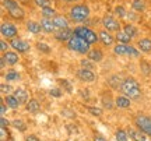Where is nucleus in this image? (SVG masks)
<instances>
[{
  "label": "nucleus",
  "instance_id": "38",
  "mask_svg": "<svg viewBox=\"0 0 151 141\" xmlns=\"http://www.w3.org/2000/svg\"><path fill=\"white\" fill-rule=\"evenodd\" d=\"M127 54L133 56V57H137L140 53H139V50H137V49H134L133 46H127Z\"/></svg>",
  "mask_w": 151,
  "mask_h": 141
},
{
  "label": "nucleus",
  "instance_id": "32",
  "mask_svg": "<svg viewBox=\"0 0 151 141\" xmlns=\"http://www.w3.org/2000/svg\"><path fill=\"white\" fill-rule=\"evenodd\" d=\"M11 125L14 126L16 129H18L20 131H25V129H27V126H25V123H24L22 120H20V119L13 120V123H11Z\"/></svg>",
  "mask_w": 151,
  "mask_h": 141
},
{
  "label": "nucleus",
  "instance_id": "8",
  "mask_svg": "<svg viewBox=\"0 0 151 141\" xmlns=\"http://www.w3.org/2000/svg\"><path fill=\"white\" fill-rule=\"evenodd\" d=\"M73 37H74V29H69V28L59 29L55 32V38L58 41H62V42H69Z\"/></svg>",
  "mask_w": 151,
  "mask_h": 141
},
{
  "label": "nucleus",
  "instance_id": "11",
  "mask_svg": "<svg viewBox=\"0 0 151 141\" xmlns=\"http://www.w3.org/2000/svg\"><path fill=\"white\" fill-rule=\"evenodd\" d=\"M77 77L80 78L81 81H86V82H92L95 80V74L92 73V70H88V69L78 70L77 71Z\"/></svg>",
  "mask_w": 151,
  "mask_h": 141
},
{
  "label": "nucleus",
  "instance_id": "28",
  "mask_svg": "<svg viewBox=\"0 0 151 141\" xmlns=\"http://www.w3.org/2000/svg\"><path fill=\"white\" fill-rule=\"evenodd\" d=\"M127 46H129V45L119 44L113 48V52H115L116 54H127Z\"/></svg>",
  "mask_w": 151,
  "mask_h": 141
},
{
  "label": "nucleus",
  "instance_id": "10",
  "mask_svg": "<svg viewBox=\"0 0 151 141\" xmlns=\"http://www.w3.org/2000/svg\"><path fill=\"white\" fill-rule=\"evenodd\" d=\"M41 27H42V31L46 34H52V32H56V29L58 27L55 25V22L52 18H46V17H43L42 20H41Z\"/></svg>",
  "mask_w": 151,
  "mask_h": 141
},
{
  "label": "nucleus",
  "instance_id": "49",
  "mask_svg": "<svg viewBox=\"0 0 151 141\" xmlns=\"http://www.w3.org/2000/svg\"><path fill=\"white\" fill-rule=\"evenodd\" d=\"M94 141H106V140H105V137H102L101 134H95V137H94Z\"/></svg>",
  "mask_w": 151,
  "mask_h": 141
},
{
  "label": "nucleus",
  "instance_id": "13",
  "mask_svg": "<svg viewBox=\"0 0 151 141\" xmlns=\"http://www.w3.org/2000/svg\"><path fill=\"white\" fill-rule=\"evenodd\" d=\"M137 46H139V49H140L141 52H144V53H150L151 52V39H148V38L140 39V41L137 42Z\"/></svg>",
  "mask_w": 151,
  "mask_h": 141
},
{
  "label": "nucleus",
  "instance_id": "1",
  "mask_svg": "<svg viewBox=\"0 0 151 141\" xmlns=\"http://www.w3.org/2000/svg\"><path fill=\"white\" fill-rule=\"evenodd\" d=\"M120 91L129 98H133V99H139L141 97V89L139 82L136 81L134 78H126L123 80L122 85H120Z\"/></svg>",
  "mask_w": 151,
  "mask_h": 141
},
{
  "label": "nucleus",
  "instance_id": "3",
  "mask_svg": "<svg viewBox=\"0 0 151 141\" xmlns=\"http://www.w3.org/2000/svg\"><path fill=\"white\" fill-rule=\"evenodd\" d=\"M90 16V9L86 4H77L73 6L70 10V18L76 22H83L86 21Z\"/></svg>",
  "mask_w": 151,
  "mask_h": 141
},
{
  "label": "nucleus",
  "instance_id": "51",
  "mask_svg": "<svg viewBox=\"0 0 151 141\" xmlns=\"http://www.w3.org/2000/svg\"><path fill=\"white\" fill-rule=\"evenodd\" d=\"M66 1H77V0H66Z\"/></svg>",
  "mask_w": 151,
  "mask_h": 141
},
{
  "label": "nucleus",
  "instance_id": "23",
  "mask_svg": "<svg viewBox=\"0 0 151 141\" xmlns=\"http://www.w3.org/2000/svg\"><path fill=\"white\" fill-rule=\"evenodd\" d=\"M27 29L32 34H39L42 31V27H41V24H38L35 21H29L27 22Z\"/></svg>",
  "mask_w": 151,
  "mask_h": 141
},
{
  "label": "nucleus",
  "instance_id": "35",
  "mask_svg": "<svg viewBox=\"0 0 151 141\" xmlns=\"http://www.w3.org/2000/svg\"><path fill=\"white\" fill-rule=\"evenodd\" d=\"M37 48L39 49L41 52H43V53H49V52H50V48H49L46 44H43V42H38Z\"/></svg>",
  "mask_w": 151,
  "mask_h": 141
},
{
  "label": "nucleus",
  "instance_id": "9",
  "mask_svg": "<svg viewBox=\"0 0 151 141\" xmlns=\"http://www.w3.org/2000/svg\"><path fill=\"white\" fill-rule=\"evenodd\" d=\"M10 45L14 50H18L20 53H24V52H28V50H29V44L25 42V41H22V39L13 38L11 39V42H10Z\"/></svg>",
  "mask_w": 151,
  "mask_h": 141
},
{
  "label": "nucleus",
  "instance_id": "20",
  "mask_svg": "<svg viewBox=\"0 0 151 141\" xmlns=\"http://www.w3.org/2000/svg\"><path fill=\"white\" fill-rule=\"evenodd\" d=\"M9 14H10V17L16 18V20H22V18H24V10H22L20 6H18V7H16V9H11V10H9Z\"/></svg>",
  "mask_w": 151,
  "mask_h": 141
},
{
  "label": "nucleus",
  "instance_id": "37",
  "mask_svg": "<svg viewBox=\"0 0 151 141\" xmlns=\"http://www.w3.org/2000/svg\"><path fill=\"white\" fill-rule=\"evenodd\" d=\"M34 1H35V4L39 6L41 9H42V7H49V6H50L49 0H34Z\"/></svg>",
  "mask_w": 151,
  "mask_h": 141
},
{
  "label": "nucleus",
  "instance_id": "34",
  "mask_svg": "<svg viewBox=\"0 0 151 141\" xmlns=\"http://www.w3.org/2000/svg\"><path fill=\"white\" fill-rule=\"evenodd\" d=\"M116 140L118 141H127V134L123 130H118L116 131Z\"/></svg>",
  "mask_w": 151,
  "mask_h": 141
},
{
  "label": "nucleus",
  "instance_id": "19",
  "mask_svg": "<svg viewBox=\"0 0 151 141\" xmlns=\"http://www.w3.org/2000/svg\"><path fill=\"white\" fill-rule=\"evenodd\" d=\"M116 41H118V42H120V44L127 45L130 41H132V37H129V35L124 32V31H118V32H116Z\"/></svg>",
  "mask_w": 151,
  "mask_h": 141
},
{
  "label": "nucleus",
  "instance_id": "16",
  "mask_svg": "<svg viewBox=\"0 0 151 141\" xmlns=\"http://www.w3.org/2000/svg\"><path fill=\"white\" fill-rule=\"evenodd\" d=\"M55 25L58 27V29H65V28H69V22L63 16H56L53 18Z\"/></svg>",
  "mask_w": 151,
  "mask_h": 141
},
{
  "label": "nucleus",
  "instance_id": "15",
  "mask_svg": "<svg viewBox=\"0 0 151 141\" xmlns=\"http://www.w3.org/2000/svg\"><path fill=\"white\" fill-rule=\"evenodd\" d=\"M14 97L17 98V101L20 102V105H22V103H27V101H28L27 91H24V89H21V88H18V89H16V91H14Z\"/></svg>",
  "mask_w": 151,
  "mask_h": 141
},
{
  "label": "nucleus",
  "instance_id": "45",
  "mask_svg": "<svg viewBox=\"0 0 151 141\" xmlns=\"http://www.w3.org/2000/svg\"><path fill=\"white\" fill-rule=\"evenodd\" d=\"M102 102H104V106H108V109H112L113 105H112V102L109 101V98H108V99H106V98H104Z\"/></svg>",
  "mask_w": 151,
  "mask_h": 141
},
{
  "label": "nucleus",
  "instance_id": "33",
  "mask_svg": "<svg viewBox=\"0 0 151 141\" xmlns=\"http://www.w3.org/2000/svg\"><path fill=\"white\" fill-rule=\"evenodd\" d=\"M94 62H92L91 59H88V60H81V67L83 69H88V70H92L94 69V64H92Z\"/></svg>",
  "mask_w": 151,
  "mask_h": 141
},
{
  "label": "nucleus",
  "instance_id": "41",
  "mask_svg": "<svg viewBox=\"0 0 151 141\" xmlns=\"http://www.w3.org/2000/svg\"><path fill=\"white\" fill-rule=\"evenodd\" d=\"M1 141H7V138H9V133H7V129H4V127H1Z\"/></svg>",
  "mask_w": 151,
  "mask_h": 141
},
{
  "label": "nucleus",
  "instance_id": "22",
  "mask_svg": "<svg viewBox=\"0 0 151 141\" xmlns=\"http://www.w3.org/2000/svg\"><path fill=\"white\" fill-rule=\"evenodd\" d=\"M116 106H119L120 109L130 108V99L126 97H118L116 98Z\"/></svg>",
  "mask_w": 151,
  "mask_h": 141
},
{
  "label": "nucleus",
  "instance_id": "36",
  "mask_svg": "<svg viewBox=\"0 0 151 141\" xmlns=\"http://www.w3.org/2000/svg\"><path fill=\"white\" fill-rule=\"evenodd\" d=\"M115 14L119 17H124L126 16V11H124V7L123 6H116L115 7Z\"/></svg>",
  "mask_w": 151,
  "mask_h": 141
},
{
  "label": "nucleus",
  "instance_id": "25",
  "mask_svg": "<svg viewBox=\"0 0 151 141\" xmlns=\"http://www.w3.org/2000/svg\"><path fill=\"white\" fill-rule=\"evenodd\" d=\"M6 102H7V105L10 106L11 109H17L18 108V105H20V102L17 101V98L14 97V95H6Z\"/></svg>",
  "mask_w": 151,
  "mask_h": 141
},
{
  "label": "nucleus",
  "instance_id": "21",
  "mask_svg": "<svg viewBox=\"0 0 151 141\" xmlns=\"http://www.w3.org/2000/svg\"><path fill=\"white\" fill-rule=\"evenodd\" d=\"M25 109H27L28 112H31V113H35V112H38L41 109V105H39V102H38L37 99H31L29 102H27Z\"/></svg>",
  "mask_w": 151,
  "mask_h": 141
},
{
  "label": "nucleus",
  "instance_id": "29",
  "mask_svg": "<svg viewBox=\"0 0 151 141\" xmlns=\"http://www.w3.org/2000/svg\"><path fill=\"white\" fill-rule=\"evenodd\" d=\"M4 77H6V80H7V81H16V80L20 78V74H18L17 71L11 70V71H7V73L4 74Z\"/></svg>",
  "mask_w": 151,
  "mask_h": 141
},
{
  "label": "nucleus",
  "instance_id": "52",
  "mask_svg": "<svg viewBox=\"0 0 151 141\" xmlns=\"http://www.w3.org/2000/svg\"><path fill=\"white\" fill-rule=\"evenodd\" d=\"M1 1H4V0H1Z\"/></svg>",
  "mask_w": 151,
  "mask_h": 141
},
{
  "label": "nucleus",
  "instance_id": "6",
  "mask_svg": "<svg viewBox=\"0 0 151 141\" xmlns=\"http://www.w3.org/2000/svg\"><path fill=\"white\" fill-rule=\"evenodd\" d=\"M102 24L105 29H108V31H113V32H118L120 31V22L112 16H105L102 20Z\"/></svg>",
  "mask_w": 151,
  "mask_h": 141
},
{
  "label": "nucleus",
  "instance_id": "14",
  "mask_svg": "<svg viewBox=\"0 0 151 141\" xmlns=\"http://www.w3.org/2000/svg\"><path fill=\"white\" fill-rule=\"evenodd\" d=\"M4 59H6V62H7V64L9 66H14V64H17V62H18V54L16 53V52H4Z\"/></svg>",
  "mask_w": 151,
  "mask_h": 141
},
{
  "label": "nucleus",
  "instance_id": "24",
  "mask_svg": "<svg viewBox=\"0 0 151 141\" xmlns=\"http://www.w3.org/2000/svg\"><path fill=\"white\" fill-rule=\"evenodd\" d=\"M132 9L134 11H137V13H143V11L146 10V3L143 0H133Z\"/></svg>",
  "mask_w": 151,
  "mask_h": 141
},
{
  "label": "nucleus",
  "instance_id": "50",
  "mask_svg": "<svg viewBox=\"0 0 151 141\" xmlns=\"http://www.w3.org/2000/svg\"><path fill=\"white\" fill-rule=\"evenodd\" d=\"M7 64V62H6V59H4V56H1V59H0V67L3 69L4 66Z\"/></svg>",
  "mask_w": 151,
  "mask_h": 141
},
{
  "label": "nucleus",
  "instance_id": "39",
  "mask_svg": "<svg viewBox=\"0 0 151 141\" xmlns=\"http://www.w3.org/2000/svg\"><path fill=\"white\" fill-rule=\"evenodd\" d=\"M0 89H1V92L6 94V95H9V94L11 92V87L9 84H1V85H0Z\"/></svg>",
  "mask_w": 151,
  "mask_h": 141
},
{
  "label": "nucleus",
  "instance_id": "48",
  "mask_svg": "<svg viewBox=\"0 0 151 141\" xmlns=\"http://www.w3.org/2000/svg\"><path fill=\"white\" fill-rule=\"evenodd\" d=\"M25 141H41V140H39L37 136H28L27 138H25Z\"/></svg>",
  "mask_w": 151,
  "mask_h": 141
},
{
  "label": "nucleus",
  "instance_id": "5",
  "mask_svg": "<svg viewBox=\"0 0 151 141\" xmlns=\"http://www.w3.org/2000/svg\"><path fill=\"white\" fill-rule=\"evenodd\" d=\"M136 126L147 136H151V117L148 116H137L136 117Z\"/></svg>",
  "mask_w": 151,
  "mask_h": 141
},
{
  "label": "nucleus",
  "instance_id": "12",
  "mask_svg": "<svg viewBox=\"0 0 151 141\" xmlns=\"http://www.w3.org/2000/svg\"><path fill=\"white\" fill-rule=\"evenodd\" d=\"M99 41H101L105 46H112L113 42H115V38L109 34L108 29H102V31L99 32Z\"/></svg>",
  "mask_w": 151,
  "mask_h": 141
},
{
  "label": "nucleus",
  "instance_id": "46",
  "mask_svg": "<svg viewBox=\"0 0 151 141\" xmlns=\"http://www.w3.org/2000/svg\"><path fill=\"white\" fill-rule=\"evenodd\" d=\"M6 110H7V108H6V105H4V102L1 101V103H0V113H1V116L6 113Z\"/></svg>",
  "mask_w": 151,
  "mask_h": 141
},
{
  "label": "nucleus",
  "instance_id": "2",
  "mask_svg": "<svg viewBox=\"0 0 151 141\" xmlns=\"http://www.w3.org/2000/svg\"><path fill=\"white\" fill-rule=\"evenodd\" d=\"M67 48L70 49V50H73V52L80 53V54H86L90 52V44L87 42L86 39L80 38V37H77V35H74V37L67 42Z\"/></svg>",
  "mask_w": 151,
  "mask_h": 141
},
{
  "label": "nucleus",
  "instance_id": "30",
  "mask_svg": "<svg viewBox=\"0 0 151 141\" xmlns=\"http://www.w3.org/2000/svg\"><path fill=\"white\" fill-rule=\"evenodd\" d=\"M122 82L123 81H120V78H119L118 76H112L111 78H109V84L112 85V88H120Z\"/></svg>",
  "mask_w": 151,
  "mask_h": 141
},
{
  "label": "nucleus",
  "instance_id": "40",
  "mask_svg": "<svg viewBox=\"0 0 151 141\" xmlns=\"http://www.w3.org/2000/svg\"><path fill=\"white\" fill-rule=\"evenodd\" d=\"M88 112H90L91 115H94V116H101V113H102V112H101V109L92 108V106H90V108H88Z\"/></svg>",
  "mask_w": 151,
  "mask_h": 141
},
{
  "label": "nucleus",
  "instance_id": "43",
  "mask_svg": "<svg viewBox=\"0 0 151 141\" xmlns=\"http://www.w3.org/2000/svg\"><path fill=\"white\" fill-rule=\"evenodd\" d=\"M50 95H52V97H56V98H59L60 95H62V92H60L59 89H58V88H55V89H50Z\"/></svg>",
  "mask_w": 151,
  "mask_h": 141
},
{
  "label": "nucleus",
  "instance_id": "31",
  "mask_svg": "<svg viewBox=\"0 0 151 141\" xmlns=\"http://www.w3.org/2000/svg\"><path fill=\"white\" fill-rule=\"evenodd\" d=\"M3 7L7 9V11H9V10H11V9L18 7V3H17L16 0H4V1H3Z\"/></svg>",
  "mask_w": 151,
  "mask_h": 141
},
{
  "label": "nucleus",
  "instance_id": "17",
  "mask_svg": "<svg viewBox=\"0 0 151 141\" xmlns=\"http://www.w3.org/2000/svg\"><path fill=\"white\" fill-rule=\"evenodd\" d=\"M87 54H88V59H91L92 62H101L104 57L102 52H101L99 49H92V50H90Z\"/></svg>",
  "mask_w": 151,
  "mask_h": 141
},
{
  "label": "nucleus",
  "instance_id": "26",
  "mask_svg": "<svg viewBox=\"0 0 151 141\" xmlns=\"http://www.w3.org/2000/svg\"><path fill=\"white\" fill-rule=\"evenodd\" d=\"M42 16L46 17V18H55L58 14H56L55 9H52V7L49 6V7H42Z\"/></svg>",
  "mask_w": 151,
  "mask_h": 141
},
{
  "label": "nucleus",
  "instance_id": "42",
  "mask_svg": "<svg viewBox=\"0 0 151 141\" xmlns=\"http://www.w3.org/2000/svg\"><path fill=\"white\" fill-rule=\"evenodd\" d=\"M0 125H1V127L7 129V127H9V120L6 119L4 116H1V119H0Z\"/></svg>",
  "mask_w": 151,
  "mask_h": 141
},
{
  "label": "nucleus",
  "instance_id": "27",
  "mask_svg": "<svg viewBox=\"0 0 151 141\" xmlns=\"http://www.w3.org/2000/svg\"><path fill=\"white\" fill-rule=\"evenodd\" d=\"M123 31L127 34L129 37H132V38H134L136 35H137V28L133 27L132 24H126V25L123 27Z\"/></svg>",
  "mask_w": 151,
  "mask_h": 141
},
{
  "label": "nucleus",
  "instance_id": "4",
  "mask_svg": "<svg viewBox=\"0 0 151 141\" xmlns=\"http://www.w3.org/2000/svg\"><path fill=\"white\" fill-rule=\"evenodd\" d=\"M74 35H77V37H80V38H83V39H86L90 45L97 44L98 39H99V35H97L94 31H91L90 28H87V27L74 28Z\"/></svg>",
  "mask_w": 151,
  "mask_h": 141
},
{
  "label": "nucleus",
  "instance_id": "44",
  "mask_svg": "<svg viewBox=\"0 0 151 141\" xmlns=\"http://www.w3.org/2000/svg\"><path fill=\"white\" fill-rule=\"evenodd\" d=\"M0 49H1V52H3V53L7 52V44H6L4 39H1V41H0Z\"/></svg>",
  "mask_w": 151,
  "mask_h": 141
},
{
  "label": "nucleus",
  "instance_id": "18",
  "mask_svg": "<svg viewBox=\"0 0 151 141\" xmlns=\"http://www.w3.org/2000/svg\"><path fill=\"white\" fill-rule=\"evenodd\" d=\"M130 138L133 141H146L147 137H146V133H143V131H136V130H130L129 133Z\"/></svg>",
  "mask_w": 151,
  "mask_h": 141
},
{
  "label": "nucleus",
  "instance_id": "7",
  "mask_svg": "<svg viewBox=\"0 0 151 141\" xmlns=\"http://www.w3.org/2000/svg\"><path fill=\"white\" fill-rule=\"evenodd\" d=\"M0 32H1V35H3L4 38L13 39L17 37V32H18V31H17L16 25H13L10 22H3L1 27H0Z\"/></svg>",
  "mask_w": 151,
  "mask_h": 141
},
{
  "label": "nucleus",
  "instance_id": "47",
  "mask_svg": "<svg viewBox=\"0 0 151 141\" xmlns=\"http://www.w3.org/2000/svg\"><path fill=\"white\" fill-rule=\"evenodd\" d=\"M127 18H132L130 21H137V20H139V17L136 16L134 13H129V14H127Z\"/></svg>",
  "mask_w": 151,
  "mask_h": 141
}]
</instances>
